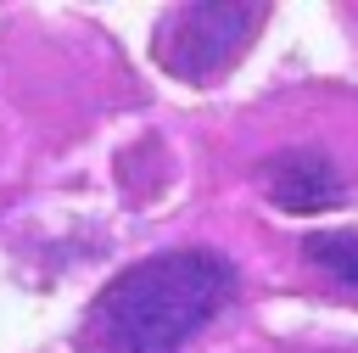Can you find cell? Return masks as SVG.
I'll use <instances>...</instances> for the list:
<instances>
[{
    "mask_svg": "<svg viewBox=\"0 0 358 353\" xmlns=\"http://www.w3.org/2000/svg\"><path fill=\"white\" fill-rule=\"evenodd\" d=\"M235 297V263L218 247H168L129 263L95 297V331L112 353H179Z\"/></svg>",
    "mask_w": 358,
    "mask_h": 353,
    "instance_id": "obj_1",
    "label": "cell"
},
{
    "mask_svg": "<svg viewBox=\"0 0 358 353\" xmlns=\"http://www.w3.org/2000/svg\"><path fill=\"white\" fill-rule=\"evenodd\" d=\"M263 11L268 6H179L162 22V67L207 84L246 50V39L263 28Z\"/></svg>",
    "mask_w": 358,
    "mask_h": 353,
    "instance_id": "obj_2",
    "label": "cell"
},
{
    "mask_svg": "<svg viewBox=\"0 0 358 353\" xmlns=\"http://www.w3.org/2000/svg\"><path fill=\"white\" fill-rule=\"evenodd\" d=\"M257 185H263V196L280 213H330V207L347 202L341 168L319 146H280V151H268L263 168H257Z\"/></svg>",
    "mask_w": 358,
    "mask_h": 353,
    "instance_id": "obj_3",
    "label": "cell"
},
{
    "mask_svg": "<svg viewBox=\"0 0 358 353\" xmlns=\"http://www.w3.org/2000/svg\"><path fill=\"white\" fill-rule=\"evenodd\" d=\"M302 258L313 269H324L341 286H358V230H319L302 241Z\"/></svg>",
    "mask_w": 358,
    "mask_h": 353,
    "instance_id": "obj_4",
    "label": "cell"
}]
</instances>
